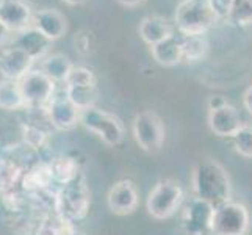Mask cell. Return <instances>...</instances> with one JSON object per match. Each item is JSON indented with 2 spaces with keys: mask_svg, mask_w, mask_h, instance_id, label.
I'll use <instances>...</instances> for the list:
<instances>
[{
  "mask_svg": "<svg viewBox=\"0 0 252 235\" xmlns=\"http://www.w3.org/2000/svg\"><path fill=\"white\" fill-rule=\"evenodd\" d=\"M93 36H91V33L88 32H80V33H77L75 34V38H74V44H75V49L79 54L82 55H88L90 52L93 50V42H91Z\"/></svg>",
  "mask_w": 252,
  "mask_h": 235,
  "instance_id": "cell-31",
  "label": "cell"
},
{
  "mask_svg": "<svg viewBox=\"0 0 252 235\" xmlns=\"http://www.w3.org/2000/svg\"><path fill=\"white\" fill-rule=\"evenodd\" d=\"M52 182H54V177H52L49 163L38 162L24 171L19 185L25 195H34L39 193V191L49 190Z\"/></svg>",
  "mask_w": 252,
  "mask_h": 235,
  "instance_id": "cell-16",
  "label": "cell"
},
{
  "mask_svg": "<svg viewBox=\"0 0 252 235\" xmlns=\"http://www.w3.org/2000/svg\"><path fill=\"white\" fill-rule=\"evenodd\" d=\"M212 10L215 11V14L218 16V19H222V17H229L230 13V6H232V0H208Z\"/></svg>",
  "mask_w": 252,
  "mask_h": 235,
  "instance_id": "cell-32",
  "label": "cell"
},
{
  "mask_svg": "<svg viewBox=\"0 0 252 235\" xmlns=\"http://www.w3.org/2000/svg\"><path fill=\"white\" fill-rule=\"evenodd\" d=\"M249 229V212L240 202H225L215 208L212 218L213 235H246Z\"/></svg>",
  "mask_w": 252,
  "mask_h": 235,
  "instance_id": "cell-6",
  "label": "cell"
},
{
  "mask_svg": "<svg viewBox=\"0 0 252 235\" xmlns=\"http://www.w3.org/2000/svg\"><path fill=\"white\" fill-rule=\"evenodd\" d=\"M80 124L108 146H118L124 140V124L121 119L100 108L91 107L82 110Z\"/></svg>",
  "mask_w": 252,
  "mask_h": 235,
  "instance_id": "cell-5",
  "label": "cell"
},
{
  "mask_svg": "<svg viewBox=\"0 0 252 235\" xmlns=\"http://www.w3.org/2000/svg\"><path fill=\"white\" fill-rule=\"evenodd\" d=\"M243 103H245V108L249 111V115H252V85L243 94Z\"/></svg>",
  "mask_w": 252,
  "mask_h": 235,
  "instance_id": "cell-34",
  "label": "cell"
},
{
  "mask_svg": "<svg viewBox=\"0 0 252 235\" xmlns=\"http://www.w3.org/2000/svg\"><path fill=\"white\" fill-rule=\"evenodd\" d=\"M138 190L132 180H119L108 191L107 204L115 215H130L138 207Z\"/></svg>",
  "mask_w": 252,
  "mask_h": 235,
  "instance_id": "cell-10",
  "label": "cell"
},
{
  "mask_svg": "<svg viewBox=\"0 0 252 235\" xmlns=\"http://www.w3.org/2000/svg\"><path fill=\"white\" fill-rule=\"evenodd\" d=\"M66 98L71 101L79 110H86L94 107L95 101H97V86H69L64 88Z\"/></svg>",
  "mask_w": 252,
  "mask_h": 235,
  "instance_id": "cell-25",
  "label": "cell"
},
{
  "mask_svg": "<svg viewBox=\"0 0 252 235\" xmlns=\"http://www.w3.org/2000/svg\"><path fill=\"white\" fill-rule=\"evenodd\" d=\"M151 54L152 58L160 66H176L180 62H184V57H182V39L177 38L176 34H172V36L158 42V44L151 46Z\"/></svg>",
  "mask_w": 252,
  "mask_h": 235,
  "instance_id": "cell-19",
  "label": "cell"
},
{
  "mask_svg": "<svg viewBox=\"0 0 252 235\" xmlns=\"http://www.w3.org/2000/svg\"><path fill=\"white\" fill-rule=\"evenodd\" d=\"M74 229L75 228L72 221L64 220L58 213H46L38 220L33 235H67Z\"/></svg>",
  "mask_w": 252,
  "mask_h": 235,
  "instance_id": "cell-22",
  "label": "cell"
},
{
  "mask_svg": "<svg viewBox=\"0 0 252 235\" xmlns=\"http://www.w3.org/2000/svg\"><path fill=\"white\" fill-rule=\"evenodd\" d=\"M184 201V190L172 179L160 180L147 196V212L155 220H166L177 212Z\"/></svg>",
  "mask_w": 252,
  "mask_h": 235,
  "instance_id": "cell-4",
  "label": "cell"
},
{
  "mask_svg": "<svg viewBox=\"0 0 252 235\" xmlns=\"http://www.w3.org/2000/svg\"><path fill=\"white\" fill-rule=\"evenodd\" d=\"M67 235H86V234H83V232H80V231H77V229H74L72 232H69Z\"/></svg>",
  "mask_w": 252,
  "mask_h": 235,
  "instance_id": "cell-38",
  "label": "cell"
},
{
  "mask_svg": "<svg viewBox=\"0 0 252 235\" xmlns=\"http://www.w3.org/2000/svg\"><path fill=\"white\" fill-rule=\"evenodd\" d=\"M91 195L83 174L80 172L75 179L60 185L55 191V207L54 210L60 216L69 221H80L90 212Z\"/></svg>",
  "mask_w": 252,
  "mask_h": 235,
  "instance_id": "cell-2",
  "label": "cell"
},
{
  "mask_svg": "<svg viewBox=\"0 0 252 235\" xmlns=\"http://www.w3.org/2000/svg\"><path fill=\"white\" fill-rule=\"evenodd\" d=\"M49 123L58 130H71L80 123L82 110L77 108L74 103L66 98H54L46 107Z\"/></svg>",
  "mask_w": 252,
  "mask_h": 235,
  "instance_id": "cell-12",
  "label": "cell"
},
{
  "mask_svg": "<svg viewBox=\"0 0 252 235\" xmlns=\"http://www.w3.org/2000/svg\"><path fill=\"white\" fill-rule=\"evenodd\" d=\"M32 65V57L21 47H8L0 54V74L6 80H22L30 72Z\"/></svg>",
  "mask_w": 252,
  "mask_h": 235,
  "instance_id": "cell-11",
  "label": "cell"
},
{
  "mask_svg": "<svg viewBox=\"0 0 252 235\" xmlns=\"http://www.w3.org/2000/svg\"><path fill=\"white\" fill-rule=\"evenodd\" d=\"M243 124L238 110L230 103L208 111V126L218 136H233Z\"/></svg>",
  "mask_w": 252,
  "mask_h": 235,
  "instance_id": "cell-14",
  "label": "cell"
},
{
  "mask_svg": "<svg viewBox=\"0 0 252 235\" xmlns=\"http://www.w3.org/2000/svg\"><path fill=\"white\" fill-rule=\"evenodd\" d=\"M208 110H216V108H220L222 105H225V103H229L227 99L224 98V96H210L208 98Z\"/></svg>",
  "mask_w": 252,
  "mask_h": 235,
  "instance_id": "cell-33",
  "label": "cell"
},
{
  "mask_svg": "<svg viewBox=\"0 0 252 235\" xmlns=\"http://www.w3.org/2000/svg\"><path fill=\"white\" fill-rule=\"evenodd\" d=\"M215 207L205 201L194 198L184 215H182V228L188 235H208L212 234V218Z\"/></svg>",
  "mask_w": 252,
  "mask_h": 235,
  "instance_id": "cell-9",
  "label": "cell"
},
{
  "mask_svg": "<svg viewBox=\"0 0 252 235\" xmlns=\"http://www.w3.org/2000/svg\"><path fill=\"white\" fill-rule=\"evenodd\" d=\"M32 27L39 30L50 41H55V39H60L66 33L67 22H66V17L60 11L47 8V10H41L33 14Z\"/></svg>",
  "mask_w": 252,
  "mask_h": 235,
  "instance_id": "cell-15",
  "label": "cell"
},
{
  "mask_svg": "<svg viewBox=\"0 0 252 235\" xmlns=\"http://www.w3.org/2000/svg\"><path fill=\"white\" fill-rule=\"evenodd\" d=\"M8 39H10V30H8L6 25L0 21V47H3Z\"/></svg>",
  "mask_w": 252,
  "mask_h": 235,
  "instance_id": "cell-35",
  "label": "cell"
},
{
  "mask_svg": "<svg viewBox=\"0 0 252 235\" xmlns=\"http://www.w3.org/2000/svg\"><path fill=\"white\" fill-rule=\"evenodd\" d=\"M64 85H69V86H93V85H95V75L88 67L74 66L72 71L69 72Z\"/></svg>",
  "mask_w": 252,
  "mask_h": 235,
  "instance_id": "cell-30",
  "label": "cell"
},
{
  "mask_svg": "<svg viewBox=\"0 0 252 235\" xmlns=\"http://www.w3.org/2000/svg\"><path fill=\"white\" fill-rule=\"evenodd\" d=\"M116 2L121 3V5H124V6H136V5L143 3L144 0H116Z\"/></svg>",
  "mask_w": 252,
  "mask_h": 235,
  "instance_id": "cell-36",
  "label": "cell"
},
{
  "mask_svg": "<svg viewBox=\"0 0 252 235\" xmlns=\"http://www.w3.org/2000/svg\"><path fill=\"white\" fill-rule=\"evenodd\" d=\"M174 19L182 36L205 34L207 30L220 21L208 0H184L179 3Z\"/></svg>",
  "mask_w": 252,
  "mask_h": 235,
  "instance_id": "cell-3",
  "label": "cell"
},
{
  "mask_svg": "<svg viewBox=\"0 0 252 235\" xmlns=\"http://www.w3.org/2000/svg\"><path fill=\"white\" fill-rule=\"evenodd\" d=\"M193 191L194 198L216 208L230 201V179L218 162L205 159L194 167Z\"/></svg>",
  "mask_w": 252,
  "mask_h": 235,
  "instance_id": "cell-1",
  "label": "cell"
},
{
  "mask_svg": "<svg viewBox=\"0 0 252 235\" xmlns=\"http://www.w3.org/2000/svg\"><path fill=\"white\" fill-rule=\"evenodd\" d=\"M227 19L237 27L252 25V0H232Z\"/></svg>",
  "mask_w": 252,
  "mask_h": 235,
  "instance_id": "cell-27",
  "label": "cell"
},
{
  "mask_svg": "<svg viewBox=\"0 0 252 235\" xmlns=\"http://www.w3.org/2000/svg\"><path fill=\"white\" fill-rule=\"evenodd\" d=\"M182 57L187 63H196L207 55L208 41L204 34H193V36H182Z\"/></svg>",
  "mask_w": 252,
  "mask_h": 235,
  "instance_id": "cell-24",
  "label": "cell"
},
{
  "mask_svg": "<svg viewBox=\"0 0 252 235\" xmlns=\"http://www.w3.org/2000/svg\"><path fill=\"white\" fill-rule=\"evenodd\" d=\"M38 221H34L30 216L24 213L11 215L8 220V228L14 235H33L34 228H36Z\"/></svg>",
  "mask_w": 252,
  "mask_h": 235,
  "instance_id": "cell-29",
  "label": "cell"
},
{
  "mask_svg": "<svg viewBox=\"0 0 252 235\" xmlns=\"http://www.w3.org/2000/svg\"><path fill=\"white\" fill-rule=\"evenodd\" d=\"M233 147L235 151L246 157V159H252V126L251 124H243L240 130L232 136Z\"/></svg>",
  "mask_w": 252,
  "mask_h": 235,
  "instance_id": "cell-28",
  "label": "cell"
},
{
  "mask_svg": "<svg viewBox=\"0 0 252 235\" xmlns=\"http://www.w3.org/2000/svg\"><path fill=\"white\" fill-rule=\"evenodd\" d=\"M49 167L52 171V177H54V182L60 185H64L67 182H71L72 179H75L80 174V167L77 163L75 159L69 155H60L52 159L49 162Z\"/></svg>",
  "mask_w": 252,
  "mask_h": 235,
  "instance_id": "cell-20",
  "label": "cell"
},
{
  "mask_svg": "<svg viewBox=\"0 0 252 235\" xmlns=\"http://www.w3.org/2000/svg\"><path fill=\"white\" fill-rule=\"evenodd\" d=\"M52 41L46 38L39 30L34 27H29L22 32H19V36L16 38V47H21L32 57V60L46 58V54L50 49Z\"/></svg>",
  "mask_w": 252,
  "mask_h": 235,
  "instance_id": "cell-18",
  "label": "cell"
},
{
  "mask_svg": "<svg viewBox=\"0 0 252 235\" xmlns=\"http://www.w3.org/2000/svg\"><path fill=\"white\" fill-rule=\"evenodd\" d=\"M22 107H27V105H25L19 82L2 78V80H0V108L14 111Z\"/></svg>",
  "mask_w": 252,
  "mask_h": 235,
  "instance_id": "cell-23",
  "label": "cell"
},
{
  "mask_svg": "<svg viewBox=\"0 0 252 235\" xmlns=\"http://www.w3.org/2000/svg\"><path fill=\"white\" fill-rule=\"evenodd\" d=\"M138 33H140V38L149 46L158 44V42L164 41L166 38H169L174 34L169 22L164 19V17L157 16V14L146 16L144 19L140 22Z\"/></svg>",
  "mask_w": 252,
  "mask_h": 235,
  "instance_id": "cell-17",
  "label": "cell"
},
{
  "mask_svg": "<svg viewBox=\"0 0 252 235\" xmlns=\"http://www.w3.org/2000/svg\"><path fill=\"white\" fill-rule=\"evenodd\" d=\"M22 138L24 146H27L32 151H39L42 147H46L49 143V135L46 130L30 123L22 124Z\"/></svg>",
  "mask_w": 252,
  "mask_h": 235,
  "instance_id": "cell-26",
  "label": "cell"
},
{
  "mask_svg": "<svg viewBox=\"0 0 252 235\" xmlns=\"http://www.w3.org/2000/svg\"><path fill=\"white\" fill-rule=\"evenodd\" d=\"M62 2H64L67 5H82L86 2V0H62Z\"/></svg>",
  "mask_w": 252,
  "mask_h": 235,
  "instance_id": "cell-37",
  "label": "cell"
},
{
  "mask_svg": "<svg viewBox=\"0 0 252 235\" xmlns=\"http://www.w3.org/2000/svg\"><path fill=\"white\" fill-rule=\"evenodd\" d=\"M133 136L136 144L143 151L155 154L158 152L164 143V126L160 116L152 110L138 113L133 119Z\"/></svg>",
  "mask_w": 252,
  "mask_h": 235,
  "instance_id": "cell-7",
  "label": "cell"
},
{
  "mask_svg": "<svg viewBox=\"0 0 252 235\" xmlns=\"http://www.w3.org/2000/svg\"><path fill=\"white\" fill-rule=\"evenodd\" d=\"M74 65L71 63L66 55L63 54H50L44 58L41 66V71L44 72L47 77H50L55 83L62 82L64 83L69 72L72 71Z\"/></svg>",
  "mask_w": 252,
  "mask_h": 235,
  "instance_id": "cell-21",
  "label": "cell"
},
{
  "mask_svg": "<svg viewBox=\"0 0 252 235\" xmlns=\"http://www.w3.org/2000/svg\"><path fill=\"white\" fill-rule=\"evenodd\" d=\"M33 11L24 0H2L0 2V21L10 32H22L32 27Z\"/></svg>",
  "mask_w": 252,
  "mask_h": 235,
  "instance_id": "cell-13",
  "label": "cell"
},
{
  "mask_svg": "<svg viewBox=\"0 0 252 235\" xmlns=\"http://www.w3.org/2000/svg\"><path fill=\"white\" fill-rule=\"evenodd\" d=\"M19 85L27 107H47L54 99L55 82L42 71H30Z\"/></svg>",
  "mask_w": 252,
  "mask_h": 235,
  "instance_id": "cell-8",
  "label": "cell"
}]
</instances>
